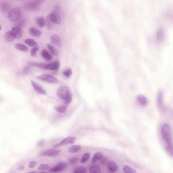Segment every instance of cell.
<instances>
[{
	"label": "cell",
	"mask_w": 173,
	"mask_h": 173,
	"mask_svg": "<svg viewBox=\"0 0 173 173\" xmlns=\"http://www.w3.org/2000/svg\"><path fill=\"white\" fill-rule=\"evenodd\" d=\"M161 133L163 141L166 144V150L171 156H172L173 152V142L172 129L170 125L165 124L161 128Z\"/></svg>",
	"instance_id": "1"
},
{
	"label": "cell",
	"mask_w": 173,
	"mask_h": 173,
	"mask_svg": "<svg viewBox=\"0 0 173 173\" xmlns=\"http://www.w3.org/2000/svg\"><path fill=\"white\" fill-rule=\"evenodd\" d=\"M21 12L18 7L13 8L9 12L8 18L10 21L16 22L21 18Z\"/></svg>",
	"instance_id": "2"
},
{
	"label": "cell",
	"mask_w": 173,
	"mask_h": 173,
	"mask_svg": "<svg viewBox=\"0 0 173 173\" xmlns=\"http://www.w3.org/2000/svg\"><path fill=\"white\" fill-rule=\"evenodd\" d=\"M57 95L58 97L62 99L65 100L69 96L72 95L70 89L68 86H62L57 90Z\"/></svg>",
	"instance_id": "3"
},
{
	"label": "cell",
	"mask_w": 173,
	"mask_h": 173,
	"mask_svg": "<svg viewBox=\"0 0 173 173\" xmlns=\"http://www.w3.org/2000/svg\"><path fill=\"white\" fill-rule=\"evenodd\" d=\"M37 78L38 80H40L42 82L51 83V84H55L58 82V80L55 78V77L48 74H44L39 76L37 77Z\"/></svg>",
	"instance_id": "4"
},
{
	"label": "cell",
	"mask_w": 173,
	"mask_h": 173,
	"mask_svg": "<svg viewBox=\"0 0 173 173\" xmlns=\"http://www.w3.org/2000/svg\"><path fill=\"white\" fill-rule=\"evenodd\" d=\"M61 152V150L57 149H49L47 150H44L42 152H40L39 155L40 156L55 157L60 153Z\"/></svg>",
	"instance_id": "5"
},
{
	"label": "cell",
	"mask_w": 173,
	"mask_h": 173,
	"mask_svg": "<svg viewBox=\"0 0 173 173\" xmlns=\"http://www.w3.org/2000/svg\"><path fill=\"white\" fill-rule=\"evenodd\" d=\"M76 139V137H75V136H69V137L64 138L59 143L55 144V145L53 146V147L58 148L61 147V146L65 145L72 144L74 143Z\"/></svg>",
	"instance_id": "6"
},
{
	"label": "cell",
	"mask_w": 173,
	"mask_h": 173,
	"mask_svg": "<svg viewBox=\"0 0 173 173\" xmlns=\"http://www.w3.org/2000/svg\"><path fill=\"white\" fill-rule=\"evenodd\" d=\"M67 167V165L64 162H60L49 169V172L51 173H59L64 171Z\"/></svg>",
	"instance_id": "7"
},
{
	"label": "cell",
	"mask_w": 173,
	"mask_h": 173,
	"mask_svg": "<svg viewBox=\"0 0 173 173\" xmlns=\"http://www.w3.org/2000/svg\"><path fill=\"white\" fill-rule=\"evenodd\" d=\"M156 101H157V104L159 109L161 112L165 111V107L163 103V94L162 90H159L158 91Z\"/></svg>",
	"instance_id": "8"
},
{
	"label": "cell",
	"mask_w": 173,
	"mask_h": 173,
	"mask_svg": "<svg viewBox=\"0 0 173 173\" xmlns=\"http://www.w3.org/2000/svg\"><path fill=\"white\" fill-rule=\"evenodd\" d=\"M25 8L27 10L38 11L40 10L39 5L37 4L33 1L27 3L25 6Z\"/></svg>",
	"instance_id": "9"
},
{
	"label": "cell",
	"mask_w": 173,
	"mask_h": 173,
	"mask_svg": "<svg viewBox=\"0 0 173 173\" xmlns=\"http://www.w3.org/2000/svg\"><path fill=\"white\" fill-rule=\"evenodd\" d=\"M49 16L54 24H60L61 22V18L59 16V13L53 11L49 14Z\"/></svg>",
	"instance_id": "10"
},
{
	"label": "cell",
	"mask_w": 173,
	"mask_h": 173,
	"mask_svg": "<svg viewBox=\"0 0 173 173\" xmlns=\"http://www.w3.org/2000/svg\"><path fill=\"white\" fill-rule=\"evenodd\" d=\"M31 82L33 88L37 93L40 94L41 95H46V91L43 88L42 86H41L40 84H38L34 80H31Z\"/></svg>",
	"instance_id": "11"
},
{
	"label": "cell",
	"mask_w": 173,
	"mask_h": 173,
	"mask_svg": "<svg viewBox=\"0 0 173 173\" xmlns=\"http://www.w3.org/2000/svg\"><path fill=\"white\" fill-rule=\"evenodd\" d=\"M50 40L55 46L60 47L61 46V37L57 34H53L50 37Z\"/></svg>",
	"instance_id": "12"
},
{
	"label": "cell",
	"mask_w": 173,
	"mask_h": 173,
	"mask_svg": "<svg viewBox=\"0 0 173 173\" xmlns=\"http://www.w3.org/2000/svg\"><path fill=\"white\" fill-rule=\"evenodd\" d=\"M11 31L15 36V39H19L21 38L23 35V32L22 28H19L18 26H14L12 28Z\"/></svg>",
	"instance_id": "13"
},
{
	"label": "cell",
	"mask_w": 173,
	"mask_h": 173,
	"mask_svg": "<svg viewBox=\"0 0 173 173\" xmlns=\"http://www.w3.org/2000/svg\"><path fill=\"white\" fill-rule=\"evenodd\" d=\"M106 165L107 166L108 169L112 172H115L118 170V166L113 160H107Z\"/></svg>",
	"instance_id": "14"
},
{
	"label": "cell",
	"mask_w": 173,
	"mask_h": 173,
	"mask_svg": "<svg viewBox=\"0 0 173 173\" xmlns=\"http://www.w3.org/2000/svg\"><path fill=\"white\" fill-rule=\"evenodd\" d=\"M138 103L143 106H145L148 103V100L147 98L143 95H139L137 97Z\"/></svg>",
	"instance_id": "15"
},
{
	"label": "cell",
	"mask_w": 173,
	"mask_h": 173,
	"mask_svg": "<svg viewBox=\"0 0 173 173\" xmlns=\"http://www.w3.org/2000/svg\"><path fill=\"white\" fill-rule=\"evenodd\" d=\"M28 64L29 66L39 68L41 69L47 70V66L48 64H45V63H38V62H29Z\"/></svg>",
	"instance_id": "16"
},
{
	"label": "cell",
	"mask_w": 173,
	"mask_h": 173,
	"mask_svg": "<svg viewBox=\"0 0 173 173\" xmlns=\"http://www.w3.org/2000/svg\"><path fill=\"white\" fill-rule=\"evenodd\" d=\"M165 38V33L163 28H159L156 32V40L158 43L162 42Z\"/></svg>",
	"instance_id": "17"
},
{
	"label": "cell",
	"mask_w": 173,
	"mask_h": 173,
	"mask_svg": "<svg viewBox=\"0 0 173 173\" xmlns=\"http://www.w3.org/2000/svg\"><path fill=\"white\" fill-rule=\"evenodd\" d=\"M60 67V61L57 60L55 62L48 64L47 66V70H57Z\"/></svg>",
	"instance_id": "18"
},
{
	"label": "cell",
	"mask_w": 173,
	"mask_h": 173,
	"mask_svg": "<svg viewBox=\"0 0 173 173\" xmlns=\"http://www.w3.org/2000/svg\"><path fill=\"white\" fill-rule=\"evenodd\" d=\"M29 32L32 36L35 38H39L42 35V32H41L40 30H38L37 28L34 27L30 28Z\"/></svg>",
	"instance_id": "19"
},
{
	"label": "cell",
	"mask_w": 173,
	"mask_h": 173,
	"mask_svg": "<svg viewBox=\"0 0 173 173\" xmlns=\"http://www.w3.org/2000/svg\"><path fill=\"white\" fill-rule=\"evenodd\" d=\"M4 39L5 40L8 42H12L15 39V37L14 34H13L11 30H9L5 34Z\"/></svg>",
	"instance_id": "20"
},
{
	"label": "cell",
	"mask_w": 173,
	"mask_h": 173,
	"mask_svg": "<svg viewBox=\"0 0 173 173\" xmlns=\"http://www.w3.org/2000/svg\"><path fill=\"white\" fill-rule=\"evenodd\" d=\"M36 22L38 27L43 28L45 26V19L43 16L36 17Z\"/></svg>",
	"instance_id": "21"
},
{
	"label": "cell",
	"mask_w": 173,
	"mask_h": 173,
	"mask_svg": "<svg viewBox=\"0 0 173 173\" xmlns=\"http://www.w3.org/2000/svg\"><path fill=\"white\" fill-rule=\"evenodd\" d=\"M10 8V5L6 2H2L0 4V8L1 10L3 13H6L8 12Z\"/></svg>",
	"instance_id": "22"
},
{
	"label": "cell",
	"mask_w": 173,
	"mask_h": 173,
	"mask_svg": "<svg viewBox=\"0 0 173 173\" xmlns=\"http://www.w3.org/2000/svg\"><path fill=\"white\" fill-rule=\"evenodd\" d=\"M45 25L46 26L47 29L48 30H51L54 26V23L51 21L49 14L47 16L45 20Z\"/></svg>",
	"instance_id": "23"
},
{
	"label": "cell",
	"mask_w": 173,
	"mask_h": 173,
	"mask_svg": "<svg viewBox=\"0 0 173 173\" xmlns=\"http://www.w3.org/2000/svg\"><path fill=\"white\" fill-rule=\"evenodd\" d=\"M41 55L43 58L46 60L47 61H50L51 59H52V56L51 54L48 51L44 49L42 52Z\"/></svg>",
	"instance_id": "24"
},
{
	"label": "cell",
	"mask_w": 173,
	"mask_h": 173,
	"mask_svg": "<svg viewBox=\"0 0 173 173\" xmlns=\"http://www.w3.org/2000/svg\"><path fill=\"white\" fill-rule=\"evenodd\" d=\"M90 173H101V167L98 164H95L91 167L90 170Z\"/></svg>",
	"instance_id": "25"
},
{
	"label": "cell",
	"mask_w": 173,
	"mask_h": 173,
	"mask_svg": "<svg viewBox=\"0 0 173 173\" xmlns=\"http://www.w3.org/2000/svg\"><path fill=\"white\" fill-rule=\"evenodd\" d=\"M103 156V154L101 152H97L95 153V154L93 155L92 159H91V163L94 164L96 163L98 160H99L101 159Z\"/></svg>",
	"instance_id": "26"
},
{
	"label": "cell",
	"mask_w": 173,
	"mask_h": 173,
	"mask_svg": "<svg viewBox=\"0 0 173 173\" xmlns=\"http://www.w3.org/2000/svg\"><path fill=\"white\" fill-rule=\"evenodd\" d=\"M15 48L17 50H18L19 51H21L22 52H27L29 51V48L28 47L22 44L19 43V44L15 45Z\"/></svg>",
	"instance_id": "27"
},
{
	"label": "cell",
	"mask_w": 173,
	"mask_h": 173,
	"mask_svg": "<svg viewBox=\"0 0 173 173\" xmlns=\"http://www.w3.org/2000/svg\"><path fill=\"white\" fill-rule=\"evenodd\" d=\"M47 46L48 47V49L50 51L51 53H52V55L57 56L59 55V51H57V49L55 48L54 47L50 44H47Z\"/></svg>",
	"instance_id": "28"
},
{
	"label": "cell",
	"mask_w": 173,
	"mask_h": 173,
	"mask_svg": "<svg viewBox=\"0 0 173 173\" xmlns=\"http://www.w3.org/2000/svg\"><path fill=\"white\" fill-rule=\"evenodd\" d=\"M82 147L80 145H75L72 146L69 149V151L71 153H76L81 149Z\"/></svg>",
	"instance_id": "29"
},
{
	"label": "cell",
	"mask_w": 173,
	"mask_h": 173,
	"mask_svg": "<svg viewBox=\"0 0 173 173\" xmlns=\"http://www.w3.org/2000/svg\"><path fill=\"white\" fill-rule=\"evenodd\" d=\"M67 109H68V107L65 105L57 106L55 107V110L57 112L61 114L66 112Z\"/></svg>",
	"instance_id": "30"
},
{
	"label": "cell",
	"mask_w": 173,
	"mask_h": 173,
	"mask_svg": "<svg viewBox=\"0 0 173 173\" xmlns=\"http://www.w3.org/2000/svg\"><path fill=\"white\" fill-rule=\"evenodd\" d=\"M123 170L125 173H137L135 170L132 167L126 165L123 168Z\"/></svg>",
	"instance_id": "31"
},
{
	"label": "cell",
	"mask_w": 173,
	"mask_h": 173,
	"mask_svg": "<svg viewBox=\"0 0 173 173\" xmlns=\"http://www.w3.org/2000/svg\"><path fill=\"white\" fill-rule=\"evenodd\" d=\"M25 43L26 44L28 45V46L30 47H33L36 46L38 44L37 43L32 39H27L25 40Z\"/></svg>",
	"instance_id": "32"
},
{
	"label": "cell",
	"mask_w": 173,
	"mask_h": 173,
	"mask_svg": "<svg viewBox=\"0 0 173 173\" xmlns=\"http://www.w3.org/2000/svg\"><path fill=\"white\" fill-rule=\"evenodd\" d=\"M91 157V154L89 153H85V154L83 155L81 159V163H86L87 160H89Z\"/></svg>",
	"instance_id": "33"
},
{
	"label": "cell",
	"mask_w": 173,
	"mask_h": 173,
	"mask_svg": "<svg viewBox=\"0 0 173 173\" xmlns=\"http://www.w3.org/2000/svg\"><path fill=\"white\" fill-rule=\"evenodd\" d=\"M73 173H87L86 170L84 167L81 166L75 169Z\"/></svg>",
	"instance_id": "34"
},
{
	"label": "cell",
	"mask_w": 173,
	"mask_h": 173,
	"mask_svg": "<svg viewBox=\"0 0 173 173\" xmlns=\"http://www.w3.org/2000/svg\"><path fill=\"white\" fill-rule=\"evenodd\" d=\"M39 50V47L38 46H36L34 47L32 49L31 51V55L32 57H36V54L38 52V51Z\"/></svg>",
	"instance_id": "35"
},
{
	"label": "cell",
	"mask_w": 173,
	"mask_h": 173,
	"mask_svg": "<svg viewBox=\"0 0 173 173\" xmlns=\"http://www.w3.org/2000/svg\"><path fill=\"white\" fill-rule=\"evenodd\" d=\"M63 75L68 78H69L71 77V76H72V70L71 68H67L66 70H64V72H63Z\"/></svg>",
	"instance_id": "36"
},
{
	"label": "cell",
	"mask_w": 173,
	"mask_h": 173,
	"mask_svg": "<svg viewBox=\"0 0 173 173\" xmlns=\"http://www.w3.org/2000/svg\"><path fill=\"white\" fill-rule=\"evenodd\" d=\"M17 21V26H16L19 27V28H22L24 26H25V19H21V18Z\"/></svg>",
	"instance_id": "37"
},
{
	"label": "cell",
	"mask_w": 173,
	"mask_h": 173,
	"mask_svg": "<svg viewBox=\"0 0 173 173\" xmlns=\"http://www.w3.org/2000/svg\"><path fill=\"white\" fill-rule=\"evenodd\" d=\"M49 168L50 167L48 164H41L38 167V169L40 170H46L49 169Z\"/></svg>",
	"instance_id": "38"
},
{
	"label": "cell",
	"mask_w": 173,
	"mask_h": 173,
	"mask_svg": "<svg viewBox=\"0 0 173 173\" xmlns=\"http://www.w3.org/2000/svg\"><path fill=\"white\" fill-rule=\"evenodd\" d=\"M31 70V67L30 66H25L22 70V74L24 75L27 74Z\"/></svg>",
	"instance_id": "39"
},
{
	"label": "cell",
	"mask_w": 173,
	"mask_h": 173,
	"mask_svg": "<svg viewBox=\"0 0 173 173\" xmlns=\"http://www.w3.org/2000/svg\"><path fill=\"white\" fill-rule=\"evenodd\" d=\"M78 160V158L77 157H72V158L70 159L69 160V163L71 165H74V164H75L77 163Z\"/></svg>",
	"instance_id": "40"
},
{
	"label": "cell",
	"mask_w": 173,
	"mask_h": 173,
	"mask_svg": "<svg viewBox=\"0 0 173 173\" xmlns=\"http://www.w3.org/2000/svg\"><path fill=\"white\" fill-rule=\"evenodd\" d=\"M37 165V163L34 160L31 161L29 163V167H30V168H34V167L36 166Z\"/></svg>",
	"instance_id": "41"
},
{
	"label": "cell",
	"mask_w": 173,
	"mask_h": 173,
	"mask_svg": "<svg viewBox=\"0 0 173 173\" xmlns=\"http://www.w3.org/2000/svg\"><path fill=\"white\" fill-rule=\"evenodd\" d=\"M72 95H71L70 96H69V97L67 98H66L65 100V103L67 105H68V104H69L71 103V102L72 101Z\"/></svg>",
	"instance_id": "42"
},
{
	"label": "cell",
	"mask_w": 173,
	"mask_h": 173,
	"mask_svg": "<svg viewBox=\"0 0 173 173\" xmlns=\"http://www.w3.org/2000/svg\"><path fill=\"white\" fill-rule=\"evenodd\" d=\"M44 1L45 0H33L34 2L36 3V4L38 5H40L43 4L44 2Z\"/></svg>",
	"instance_id": "43"
},
{
	"label": "cell",
	"mask_w": 173,
	"mask_h": 173,
	"mask_svg": "<svg viewBox=\"0 0 173 173\" xmlns=\"http://www.w3.org/2000/svg\"><path fill=\"white\" fill-rule=\"evenodd\" d=\"M45 143V141L44 140H41V141L39 142H38V144H37V146L38 147H41V146H43V145Z\"/></svg>",
	"instance_id": "44"
},
{
	"label": "cell",
	"mask_w": 173,
	"mask_h": 173,
	"mask_svg": "<svg viewBox=\"0 0 173 173\" xmlns=\"http://www.w3.org/2000/svg\"><path fill=\"white\" fill-rule=\"evenodd\" d=\"M100 161H101V163L102 164H106L107 163V158L106 157H104V156H103V157L100 159Z\"/></svg>",
	"instance_id": "45"
},
{
	"label": "cell",
	"mask_w": 173,
	"mask_h": 173,
	"mask_svg": "<svg viewBox=\"0 0 173 173\" xmlns=\"http://www.w3.org/2000/svg\"><path fill=\"white\" fill-rule=\"evenodd\" d=\"M18 169L20 170V171H21V170H23V169H24V167H23L22 165H19L18 167Z\"/></svg>",
	"instance_id": "46"
},
{
	"label": "cell",
	"mask_w": 173,
	"mask_h": 173,
	"mask_svg": "<svg viewBox=\"0 0 173 173\" xmlns=\"http://www.w3.org/2000/svg\"><path fill=\"white\" fill-rule=\"evenodd\" d=\"M2 30V26L0 25V30Z\"/></svg>",
	"instance_id": "47"
},
{
	"label": "cell",
	"mask_w": 173,
	"mask_h": 173,
	"mask_svg": "<svg viewBox=\"0 0 173 173\" xmlns=\"http://www.w3.org/2000/svg\"><path fill=\"white\" fill-rule=\"evenodd\" d=\"M40 173H46V172H41Z\"/></svg>",
	"instance_id": "48"
},
{
	"label": "cell",
	"mask_w": 173,
	"mask_h": 173,
	"mask_svg": "<svg viewBox=\"0 0 173 173\" xmlns=\"http://www.w3.org/2000/svg\"><path fill=\"white\" fill-rule=\"evenodd\" d=\"M35 173V172H30V173Z\"/></svg>",
	"instance_id": "49"
}]
</instances>
